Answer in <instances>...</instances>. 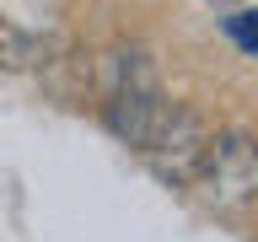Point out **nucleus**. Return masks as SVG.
<instances>
[{
    "label": "nucleus",
    "mask_w": 258,
    "mask_h": 242,
    "mask_svg": "<svg viewBox=\"0 0 258 242\" xmlns=\"http://www.w3.org/2000/svg\"><path fill=\"white\" fill-rule=\"evenodd\" d=\"M97 76H102V124H108V135L129 151H145L156 140L167 108H172L156 81L151 54L145 48H113V54H102Z\"/></svg>",
    "instance_id": "nucleus-1"
},
{
    "label": "nucleus",
    "mask_w": 258,
    "mask_h": 242,
    "mask_svg": "<svg viewBox=\"0 0 258 242\" xmlns=\"http://www.w3.org/2000/svg\"><path fill=\"white\" fill-rule=\"evenodd\" d=\"M194 189L215 215H253L258 210V135H247V129L210 135Z\"/></svg>",
    "instance_id": "nucleus-2"
},
{
    "label": "nucleus",
    "mask_w": 258,
    "mask_h": 242,
    "mask_svg": "<svg viewBox=\"0 0 258 242\" xmlns=\"http://www.w3.org/2000/svg\"><path fill=\"white\" fill-rule=\"evenodd\" d=\"M205 151H210V124H205V113L188 108V102H172L167 118H161V129H156V140L145 145L140 156L151 161V172H156L161 183H172V189H194V177H199V167H205Z\"/></svg>",
    "instance_id": "nucleus-3"
},
{
    "label": "nucleus",
    "mask_w": 258,
    "mask_h": 242,
    "mask_svg": "<svg viewBox=\"0 0 258 242\" xmlns=\"http://www.w3.org/2000/svg\"><path fill=\"white\" fill-rule=\"evenodd\" d=\"M54 48H59L54 38H38L16 16H0V70H16V76L43 70V65H54Z\"/></svg>",
    "instance_id": "nucleus-4"
},
{
    "label": "nucleus",
    "mask_w": 258,
    "mask_h": 242,
    "mask_svg": "<svg viewBox=\"0 0 258 242\" xmlns=\"http://www.w3.org/2000/svg\"><path fill=\"white\" fill-rule=\"evenodd\" d=\"M226 32L237 38V48H247V54L258 59V11H231L226 16Z\"/></svg>",
    "instance_id": "nucleus-5"
}]
</instances>
